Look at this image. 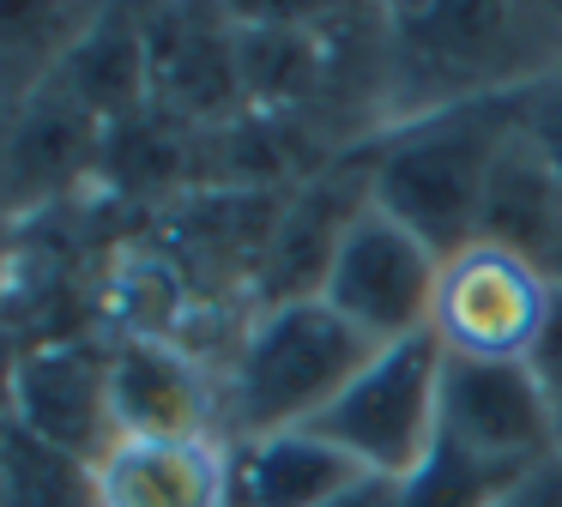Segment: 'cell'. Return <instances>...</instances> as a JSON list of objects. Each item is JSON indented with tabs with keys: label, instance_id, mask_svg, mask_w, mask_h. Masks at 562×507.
I'll use <instances>...</instances> for the list:
<instances>
[{
	"label": "cell",
	"instance_id": "1",
	"mask_svg": "<svg viewBox=\"0 0 562 507\" xmlns=\"http://www.w3.org/2000/svg\"><path fill=\"white\" fill-rule=\"evenodd\" d=\"M562 72V7H387L381 109L387 127L465 103L526 97Z\"/></svg>",
	"mask_w": 562,
	"mask_h": 507
},
{
	"label": "cell",
	"instance_id": "2",
	"mask_svg": "<svg viewBox=\"0 0 562 507\" xmlns=\"http://www.w3.org/2000/svg\"><path fill=\"white\" fill-rule=\"evenodd\" d=\"M514 115H520V97L465 103L448 115L387 127L369 151V200L387 217H400L441 260L472 248L484 229V193L514 133Z\"/></svg>",
	"mask_w": 562,
	"mask_h": 507
},
{
	"label": "cell",
	"instance_id": "3",
	"mask_svg": "<svg viewBox=\"0 0 562 507\" xmlns=\"http://www.w3.org/2000/svg\"><path fill=\"white\" fill-rule=\"evenodd\" d=\"M369 345L333 302L296 296L279 308H255L248 333L236 338L231 381H224V441L308 429L345 386L363 374Z\"/></svg>",
	"mask_w": 562,
	"mask_h": 507
},
{
	"label": "cell",
	"instance_id": "4",
	"mask_svg": "<svg viewBox=\"0 0 562 507\" xmlns=\"http://www.w3.org/2000/svg\"><path fill=\"white\" fill-rule=\"evenodd\" d=\"M441 362L448 350L436 345V333L381 345L363 362V374L308 429L327 435L339 453H351L369 477L405 483L441 441Z\"/></svg>",
	"mask_w": 562,
	"mask_h": 507
},
{
	"label": "cell",
	"instance_id": "5",
	"mask_svg": "<svg viewBox=\"0 0 562 507\" xmlns=\"http://www.w3.org/2000/svg\"><path fill=\"white\" fill-rule=\"evenodd\" d=\"M550 284L538 266H526L514 248L477 236L472 248L448 254L436 278L429 333L448 357L472 362H532L550 320Z\"/></svg>",
	"mask_w": 562,
	"mask_h": 507
},
{
	"label": "cell",
	"instance_id": "6",
	"mask_svg": "<svg viewBox=\"0 0 562 507\" xmlns=\"http://www.w3.org/2000/svg\"><path fill=\"white\" fill-rule=\"evenodd\" d=\"M436 278H441V254H429L400 217H387L369 200L333 248L321 302H333L369 345H400L412 333H429Z\"/></svg>",
	"mask_w": 562,
	"mask_h": 507
},
{
	"label": "cell",
	"instance_id": "7",
	"mask_svg": "<svg viewBox=\"0 0 562 507\" xmlns=\"http://www.w3.org/2000/svg\"><path fill=\"white\" fill-rule=\"evenodd\" d=\"M557 405L532 362H441V435L465 453L496 459L508 471H532L562 453L557 441Z\"/></svg>",
	"mask_w": 562,
	"mask_h": 507
},
{
	"label": "cell",
	"instance_id": "8",
	"mask_svg": "<svg viewBox=\"0 0 562 507\" xmlns=\"http://www.w3.org/2000/svg\"><path fill=\"white\" fill-rule=\"evenodd\" d=\"M7 417L25 435L49 441L55 453L98 465L115 447L110 422V350L91 345H37L13 357V381H7Z\"/></svg>",
	"mask_w": 562,
	"mask_h": 507
},
{
	"label": "cell",
	"instance_id": "9",
	"mask_svg": "<svg viewBox=\"0 0 562 507\" xmlns=\"http://www.w3.org/2000/svg\"><path fill=\"white\" fill-rule=\"evenodd\" d=\"M110 422L115 441L122 435H164V441L218 435L224 441V393H212L200 362L170 338L134 333L110 350Z\"/></svg>",
	"mask_w": 562,
	"mask_h": 507
},
{
	"label": "cell",
	"instance_id": "10",
	"mask_svg": "<svg viewBox=\"0 0 562 507\" xmlns=\"http://www.w3.org/2000/svg\"><path fill=\"white\" fill-rule=\"evenodd\" d=\"M98 507H224L231 502V441L218 435H122L91 465Z\"/></svg>",
	"mask_w": 562,
	"mask_h": 507
},
{
	"label": "cell",
	"instance_id": "11",
	"mask_svg": "<svg viewBox=\"0 0 562 507\" xmlns=\"http://www.w3.org/2000/svg\"><path fill=\"white\" fill-rule=\"evenodd\" d=\"M357 477L369 471L315 429L255 435V441H231V502L224 507H327Z\"/></svg>",
	"mask_w": 562,
	"mask_h": 507
},
{
	"label": "cell",
	"instance_id": "12",
	"mask_svg": "<svg viewBox=\"0 0 562 507\" xmlns=\"http://www.w3.org/2000/svg\"><path fill=\"white\" fill-rule=\"evenodd\" d=\"M477 236L514 248L550 284H562V181L550 176L544 157L532 151V139L520 133V115H514V133L496 157V176H490V193H484V229Z\"/></svg>",
	"mask_w": 562,
	"mask_h": 507
},
{
	"label": "cell",
	"instance_id": "13",
	"mask_svg": "<svg viewBox=\"0 0 562 507\" xmlns=\"http://www.w3.org/2000/svg\"><path fill=\"white\" fill-rule=\"evenodd\" d=\"M55 79H61L67 103L86 109V115H127L134 103H146L151 67H146V31H139V19H110V12H98Z\"/></svg>",
	"mask_w": 562,
	"mask_h": 507
},
{
	"label": "cell",
	"instance_id": "14",
	"mask_svg": "<svg viewBox=\"0 0 562 507\" xmlns=\"http://www.w3.org/2000/svg\"><path fill=\"white\" fill-rule=\"evenodd\" d=\"M139 31H146L151 97H170V103H188V109H212V97L224 103L236 91V79H243V60L218 43V24L188 19V7L164 19V36L146 19H139Z\"/></svg>",
	"mask_w": 562,
	"mask_h": 507
},
{
	"label": "cell",
	"instance_id": "15",
	"mask_svg": "<svg viewBox=\"0 0 562 507\" xmlns=\"http://www.w3.org/2000/svg\"><path fill=\"white\" fill-rule=\"evenodd\" d=\"M91 19V7H0V103L31 97L49 72H61Z\"/></svg>",
	"mask_w": 562,
	"mask_h": 507
},
{
	"label": "cell",
	"instance_id": "16",
	"mask_svg": "<svg viewBox=\"0 0 562 507\" xmlns=\"http://www.w3.org/2000/svg\"><path fill=\"white\" fill-rule=\"evenodd\" d=\"M526 471H508V465H496V459H477V453H465L460 441L441 435V441L429 447L424 465L400 483V507H490Z\"/></svg>",
	"mask_w": 562,
	"mask_h": 507
},
{
	"label": "cell",
	"instance_id": "17",
	"mask_svg": "<svg viewBox=\"0 0 562 507\" xmlns=\"http://www.w3.org/2000/svg\"><path fill=\"white\" fill-rule=\"evenodd\" d=\"M520 133L532 139V151L544 157V169L562 181V72L520 97Z\"/></svg>",
	"mask_w": 562,
	"mask_h": 507
},
{
	"label": "cell",
	"instance_id": "18",
	"mask_svg": "<svg viewBox=\"0 0 562 507\" xmlns=\"http://www.w3.org/2000/svg\"><path fill=\"white\" fill-rule=\"evenodd\" d=\"M532 369H538V381H544L550 405H557V417H562V284H557V296H550V320H544V338H538V350H532Z\"/></svg>",
	"mask_w": 562,
	"mask_h": 507
},
{
	"label": "cell",
	"instance_id": "19",
	"mask_svg": "<svg viewBox=\"0 0 562 507\" xmlns=\"http://www.w3.org/2000/svg\"><path fill=\"white\" fill-rule=\"evenodd\" d=\"M490 507H562V453L544 459L538 471H526L514 489H502Z\"/></svg>",
	"mask_w": 562,
	"mask_h": 507
},
{
	"label": "cell",
	"instance_id": "20",
	"mask_svg": "<svg viewBox=\"0 0 562 507\" xmlns=\"http://www.w3.org/2000/svg\"><path fill=\"white\" fill-rule=\"evenodd\" d=\"M327 507H400V483L393 477H357L345 495H333Z\"/></svg>",
	"mask_w": 562,
	"mask_h": 507
},
{
	"label": "cell",
	"instance_id": "21",
	"mask_svg": "<svg viewBox=\"0 0 562 507\" xmlns=\"http://www.w3.org/2000/svg\"><path fill=\"white\" fill-rule=\"evenodd\" d=\"M557 441H562V422H557Z\"/></svg>",
	"mask_w": 562,
	"mask_h": 507
}]
</instances>
